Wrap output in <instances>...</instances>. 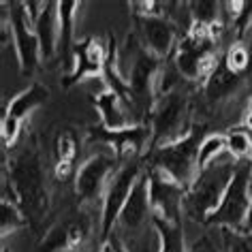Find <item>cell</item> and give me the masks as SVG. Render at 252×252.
<instances>
[{"label":"cell","mask_w":252,"mask_h":252,"mask_svg":"<svg viewBox=\"0 0 252 252\" xmlns=\"http://www.w3.org/2000/svg\"><path fill=\"white\" fill-rule=\"evenodd\" d=\"M2 188L11 190L9 199L20 205L30 229L41 231L49 214V184L36 137H30L24 148L17 150L9 160H4Z\"/></svg>","instance_id":"obj_1"},{"label":"cell","mask_w":252,"mask_h":252,"mask_svg":"<svg viewBox=\"0 0 252 252\" xmlns=\"http://www.w3.org/2000/svg\"><path fill=\"white\" fill-rule=\"evenodd\" d=\"M239 160L226 152L220 158L201 169L190 186L186 188L184 214L194 222H205L207 216L216 210L229 188L233 175L237 171Z\"/></svg>","instance_id":"obj_2"},{"label":"cell","mask_w":252,"mask_h":252,"mask_svg":"<svg viewBox=\"0 0 252 252\" xmlns=\"http://www.w3.org/2000/svg\"><path fill=\"white\" fill-rule=\"evenodd\" d=\"M205 126L203 124H192L190 133L184 139L171 143L165 148H156L150 150L146 160H148V169H158V171L167 173L171 180H175L180 186L188 188L194 182L199 173V148L205 139Z\"/></svg>","instance_id":"obj_3"},{"label":"cell","mask_w":252,"mask_h":252,"mask_svg":"<svg viewBox=\"0 0 252 252\" xmlns=\"http://www.w3.org/2000/svg\"><path fill=\"white\" fill-rule=\"evenodd\" d=\"M220 56L216 39L210 34V26L192 24L190 30L180 36L175 47V68L184 79L205 81L218 66Z\"/></svg>","instance_id":"obj_4"},{"label":"cell","mask_w":252,"mask_h":252,"mask_svg":"<svg viewBox=\"0 0 252 252\" xmlns=\"http://www.w3.org/2000/svg\"><path fill=\"white\" fill-rule=\"evenodd\" d=\"M188 111H190V103H188V96L180 88L156 98L152 111H150L152 141H150L148 152L156 148L171 146V143L184 139L190 133L192 124L188 122V116H190Z\"/></svg>","instance_id":"obj_5"},{"label":"cell","mask_w":252,"mask_h":252,"mask_svg":"<svg viewBox=\"0 0 252 252\" xmlns=\"http://www.w3.org/2000/svg\"><path fill=\"white\" fill-rule=\"evenodd\" d=\"M250 180H252V158L239 160L237 171L233 175L222 201L207 216L205 224L244 231V224L248 220V212H250Z\"/></svg>","instance_id":"obj_6"},{"label":"cell","mask_w":252,"mask_h":252,"mask_svg":"<svg viewBox=\"0 0 252 252\" xmlns=\"http://www.w3.org/2000/svg\"><path fill=\"white\" fill-rule=\"evenodd\" d=\"M126 49L130 52V66L128 75H126L130 96H133V100H139L148 111H152L156 103V79L160 75L162 60L150 54L143 45H139L137 34L126 36Z\"/></svg>","instance_id":"obj_7"},{"label":"cell","mask_w":252,"mask_h":252,"mask_svg":"<svg viewBox=\"0 0 252 252\" xmlns=\"http://www.w3.org/2000/svg\"><path fill=\"white\" fill-rule=\"evenodd\" d=\"M143 175L141 165L135 158H128L124 165L111 175L109 184H107L105 197H103V212H100V239H107L113 233L118 224V218L122 214L126 201H128L130 192Z\"/></svg>","instance_id":"obj_8"},{"label":"cell","mask_w":252,"mask_h":252,"mask_svg":"<svg viewBox=\"0 0 252 252\" xmlns=\"http://www.w3.org/2000/svg\"><path fill=\"white\" fill-rule=\"evenodd\" d=\"M118 158L113 154L98 152L90 156L75 173V194L81 205H94L103 201L111 175L118 171Z\"/></svg>","instance_id":"obj_9"},{"label":"cell","mask_w":252,"mask_h":252,"mask_svg":"<svg viewBox=\"0 0 252 252\" xmlns=\"http://www.w3.org/2000/svg\"><path fill=\"white\" fill-rule=\"evenodd\" d=\"M9 26H11V32H13V43L17 49V58H20L22 75L24 77H30L39 68L41 43H39L34 24L30 20L24 2H11Z\"/></svg>","instance_id":"obj_10"},{"label":"cell","mask_w":252,"mask_h":252,"mask_svg":"<svg viewBox=\"0 0 252 252\" xmlns=\"http://www.w3.org/2000/svg\"><path fill=\"white\" fill-rule=\"evenodd\" d=\"M150 180V207L152 216L162 218L167 222L182 224V212H184L186 188L171 180L167 173L158 169H148Z\"/></svg>","instance_id":"obj_11"},{"label":"cell","mask_w":252,"mask_h":252,"mask_svg":"<svg viewBox=\"0 0 252 252\" xmlns=\"http://www.w3.org/2000/svg\"><path fill=\"white\" fill-rule=\"evenodd\" d=\"M92 222L84 210H79L75 216L58 220L49 229L36 246V252H73L84 250V246L90 237Z\"/></svg>","instance_id":"obj_12"},{"label":"cell","mask_w":252,"mask_h":252,"mask_svg":"<svg viewBox=\"0 0 252 252\" xmlns=\"http://www.w3.org/2000/svg\"><path fill=\"white\" fill-rule=\"evenodd\" d=\"M88 141H96V143H107L113 148V156L118 160H122L124 156H141L143 150L150 141H152V128L146 124H133L128 128H120V130H109L100 126H92L88 130Z\"/></svg>","instance_id":"obj_13"},{"label":"cell","mask_w":252,"mask_h":252,"mask_svg":"<svg viewBox=\"0 0 252 252\" xmlns=\"http://www.w3.org/2000/svg\"><path fill=\"white\" fill-rule=\"evenodd\" d=\"M49 98V90L39 81H34L30 88L22 90L17 96L9 100V105L4 107L2 113V148L4 152L17 141V135L22 130V122L26 120L30 111H34L36 107H41Z\"/></svg>","instance_id":"obj_14"},{"label":"cell","mask_w":252,"mask_h":252,"mask_svg":"<svg viewBox=\"0 0 252 252\" xmlns=\"http://www.w3.org/2000/svg\"><path fill=\"white\" fill-rule=\"evenodd\" d=\"M133 20L141 45L156 58L165 60L173 47H178V26L167 15H133Z\"/></svg>","instance_id":"obj_15"},{"label":"cell","mask_w":252,"mask_h":252,"mask_svg":"<svg viewBox=\"0 0 252 252\" xmlns=\"http://www.w3.org/2000/svg\"><path fill=\"white\" fill-rule=\"evenodd\" d=\"M107 56H109V45H105L100 39L88 36V39L79 41L73 52V68L71 73L64 75L62 86L73 88L86 77H96V75L105 73Z\"/></svg>","instance_id":"obj_16"},{"label":"cell","mask_w":252,"mask_h":252,"mask_svg":"<svg viewBox=\"0 0 252 252\" xmlns=\"http://www.w3.org/2000/svg\"><path fill=\"white\" fill-rule=\"evenodd\" d=\"M152 224V207H150V180L148 171L137 180V184L130 192L128 201H126L122 214L118 218V224L113 231L130 233V235L139 237L141 233H146V226Z\"/></svg>","instance_id":"obj_17"},{"label":"cell","mask_w":252,"mask_h":252,"mask_svg":"<svg viewBox=\"0 0 252 252\" xmlns=\"http://www.w3.org/2000/svg\"><path fill=\"white\" fill-rule=\"evenodd\" d=\"M246 75H239L235 71H231L226 66L224 58H220L218 66L214 68V73L203 81V98L210 107H220L235 96L242 90Z\"/></svg>","instance_id":"obj_18"},{"label":"cell","mask_w":252,"mask_h":252,"mask_svg":"<svg viewBox=\"0 0 252 252\" xmlns=\"http://www.w3.org/2000/svg\"><path fill=\"white\" fill-rule=\"evenodd\" d=\"M36 36L41 43V58L49 60L58 52L60 45V15H58V2H43V9L39 17L32 22Z\"/></svg>","instance_id":"obj_19"},{"label":"cell","mask_w":252,"mask_h":252,"mask_svg":"<svg viewBox=\"0 0 252 252\" xmlns=\"http://www.w3.org/2000/svg\"><path fill=\"white\" fill-rule=\"evenodd\" d=\"M92 103L100 111V122H103L105 128L120 130V128L133 126V120H128V116H126V111H124V105L126 107H130V105L126 103L118 92H113L107 88L105 92H100L98 96L92 98Z\"/></svg>","instance_id":"obj_20"},{"label":"cell","mask_w":252,"mask_h":252,"mask_svg":"<svg viewBox=\"0 0 252 252\" xmlns=\"http://www.w3.org/2000/svg\"><path fill=\"white\" fill-rule=\"evenodd\" d=\"M54 152H56V165H54L56 180H68L71 173L75 171V165H77V158H79V137H77V133L71 130V128L60 130V135L56 137Z\"/></svg>","instance_id":"obj_21"},{"label":"cell","mask_w":252,"mask_h":252,"mask_svg":"<svg viewBox=\"0 0 252 252\" xmlns=\"http://www.w3.org/2000/svg\"><path fill=\"white\" fill-rule=\"evenodd\" d=\"M81 7V2L77 0H62L58 2V15H60V45L58 49L62 52V62L64 64H73V22L75 13Z\"/></svg>","instance_id":"obj_22"},{"label":"cell","mask_w":252,"mask_h":252,"mask_svg":"<svg viewBox=\"0 0 252 252\" xmlns=\"http://www.w3.org/2000/svg\"><path fill=\"white\" fill-rule=\"evenodd\" d=\"M154 231L158 235V252H188L184 244V231L182 224L167 222L162 218L152 216Z\"/></svg>","instance_id":"obj_23"},{"label":"cell","mask_w":252,"mask_h":252,"mask_svg":"<svg viewBox=\"0 0 252 252\" xmlns=\"http://www.w3.org/2000/svg\"><path fill=\"white\" fill-rule=\"evenodd\" d=\"M226 137V152L235 160L252 158V135L246 128H231Z\"/></svg>","instance_id":"obj_24"},{"label":"cell","mask_w":252,"mask_h":252,"mask_svg":"<svg viewBox=\"0 0 252 252\" xmlns=\"http://www.w3.org/2000/svg\"><path fill=\"white\" fill-rule=\"evenodd\" d=\"M222 154H226V137L224 135H207L203 143L199 148V158H197V165H199V171L205 169L210 162H214L216 158H220Z\"/></svg>","instance_id":"obj_25"},{"label":"cell","mask_w":252,"mask_h":252,"mask_svg":"<svg viewBox=\"0 0 252 252\" xmlns=\"http://www.w3.org/2000/svg\"><path fill=\"white\" fill-rule=\"evenodd\" d=\"M190 7V20L192 24H203V26H212V24L220 22V2L214 0H199V2H188Z\"/></svg>","instance_id":"obj_26"},{"label":"cell","mask_w":252,"mask_h":252,"mask_svg":"<svg viewBox=\"0 0 252 252\" xmlns=\"http://www.w3.org/2000/svg\"><path fill=\"white\" fill-rule=\"evenodd\" d=\"M24 226H28V220L22 214L20 205L13 199L2 197V237H7L9 233L17 229H24Z\"/></svg>","instance_id":"obj_27"},{"label":"cell","mask_w":252,"mask_h":252,"mask_svg":"<svg viewBox=\"0 0 252 252\" xmlns=\"http://www.w3.org/2000/svg\"><path fill=\"white\" fill-rule=\"evenodd\" d=\"M224 62L231 71H235L239 75H246L248 71H252V54L242 43H233L229 52L224 54Z\"/></svg>","instance_id":"obj_28"},{"label":"cell","mask_w":252,"mask_h":252,"mask_svg":"<svg viewBox=\"0 0 252 252\" xmlns=\"http://www.w3.org/2000/svg\"><path fill=\"white\" fill-rule=\"evenodd\" d=\"M222 239L226 252H252V233L222 229Z\"/></svg>","instance_id":"obj_29"},{"label":"cell","mask_w":252,"mask_h":252,"mask_svg":"<svg viewBox=\"0 0 252 252\" xmlns=\"http://www.w3.org/2000/svg\"><path fill=\"white\" fill-rule=\"evenodd\" d=\"M98 252H130L128 246L122 237H120V233L113 231L109 237L103 239V244H100V250Z\"/></svg>","instance_id":"obj_30"},{"label":"cell","mask_w":252,"mask_h":252,"mask_svg":"<svg viewBox=\"0 0 252 252\" xmlns=\"http://www.w3.org/2000/svg\"><path fill=\"white\" fill-rule=\"evenodd\" d=\"M188 252H222V250H218V246L214 244V239L210 235H201L197 242L190 246Z\"/></svg>","instance_id":"obj_31"},{"label":"cell","mask_w":252,"mask_h":252,"mask_svg":"<svg viewBox=\"0 0 252 252\" xmlns=\"http://www.w3.org/2000/svg\"><path fill=\"white\" fill-rule=\"evenodd\" d=\"M244 231L252 233V180H250V212H248V220H246V224H244Z\"/></svg>","instance_id":"obj_32"},{"label":"cell","mask_w":252,"mask_h":252,"mask_svg":"<svg viewBox=\"0 0 252 252\" xmlns=\"http://www.w3.org/2000/svg\"><path fill=\"white\" fill-rule=\"evenodd\" d=\"M73 252H88V250H73Z\"/></svg>","instance_id":"obj_33"},{"label":"cell","mask_w":252,"mask_h":252,"mask_svg":"<svg viewBox=\"0 0 252 252\" xmlns=\"http://www.w3.org/2000/svg\"><path fill=\"white\" fill-rule=\"evenodd\" d=\"M250 135H252V133H250Z\"/></svg>","instance_id":"obj_34"}]
</instances>
